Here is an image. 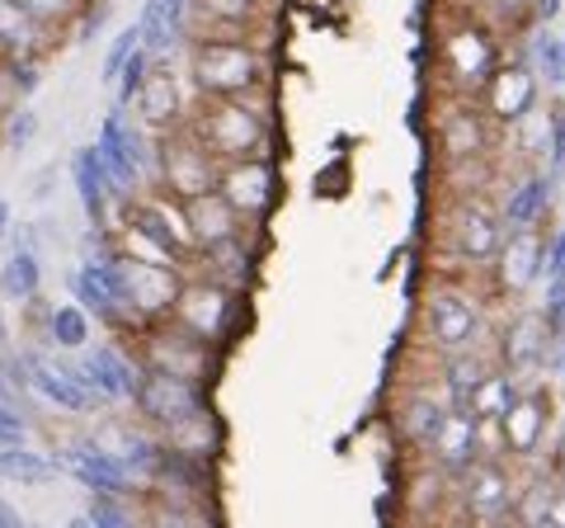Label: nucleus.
<instances>
[{
  "mask_svg": "<svg viewBox=\"0 0 565 528\" xmlns=\"http://www.w3.org/2000/svg\"><path fill=\"white\" fill-rule=\"evenodd\" d=\"M509 137L519 142V151H527V156H533V161L542 166V161H546V142H552V109H546V104H542V109H533L523 123H514V128H509Z\"/></svg>",
  "mask_w": 565,
  "mask_h": 528,
  "instance_id": "nucleus-40",
  "label": "nucleus"
},
{
  "mask_svg": "<svg viewBox=\"0 0 565 528\" xmlns=\"http://www.w3.org/2000/svg\"><path fill=\"white\" fill-rule=\"evenodd\" d=\"M57 467H66L71 477H76L81 486H90L95 496H132L137 490V477L128 467L118 463V457H109L104 453L95 439H76V444H66L62 448V457H57Z\"/></svg>",
  "mask_w": 565,
  "mask_h": 528,
  "instance_id": "nucleus-25",
  "label": "nucleus"
},
{
  "mask_svg": "<svg viewBox=\"0 0 565 528\" xmlns=\"http://www.w3.org/2000/svg\"><path fill=\"white\" fill-rule=\"evenodd\" d=\"M415 330H419V345L429 355L448 359V355H462V349L476 345H494V326L462 278H434L419 297V311H415Z\"/></svg>",
  "mask_w": 565,
  "mask_h": 528,
  "instance_id": "nucleus-2",
  "label": "nucleus"
},
{
  "mask_svg": "<svg viewBox=\"0 0 565 528\" xmlns=\"http://www.w3.org/2000/svg\"><path fill=\"white\" fill-rule=\"evenodd\" d=\"M47 47H52V33L33 20L20 0H0V62H14V57L43 62Z\"/></svg>",
  "mask_w": 565,
  "mask_h": 528,
  "instance_id": "nucleus-30",
  "label": "nucleus"
},
{
  "mask_svg": "<svg viewBox=\"0 0 565 528\" xmlns=\"http://www.w3.org/2000/svg\"><path fill=\"white\" fill-rule=\"evenodd\" d=\"M0 345H6V303H0Z\"/></svg>",
  "mask_w": 565,
  "mask_h": 528,
  "instance_id": "nucleus-52",
  "label": "nucleus"
},
{
  "mask_svg": "<svg viewBox=\"0 0 565 528\" xmlns=\"http://www.w3.org/2000/svg\"><path fill=\"white\" fill-rule=\"evenodd\" d=\"M561 104H565V57H561V95H556Z\"/></svg>",
  "mask_w": 565,
  "mask_h": 528,
  "instance_id": "nucleus-53",
  "label": "nucleus"
},
{
  "mask_svg": "<svg viewBox=\"0 0 565 528\" xmlns=\"http://www.w3.org/2000/svg\"><path fill=\"white\" fill-rule=\"evenodd\" d=\"M486 24H494L500 33H523L533 29V0H486Z\"/></svg>",
  "mask_w": 565,
  "mask_h": 528,
  "instance_id": "nucleus-41",
  "label": "nucleus"
},
{
  "mask_svg": "<svg viewBox=\"0 0 565 528\" xmlns=\"http://www.w3.org/2000/svg\"><path fill=\"white\" fill-rule=\"evenodd\" d=\"M561 20V0H533V29H552Z\"/></svg>",
  "mask_w": 565,
  "mask_h": 528,
  "instance_id": "nucleus-49",
  "label": "nucleus"
},
{
  "mask_svg": "<svg viewBox=\"0 0 565 528\" xmlns=\"http://www.w3.org/2000/svg\"><path fill=\"white\" fill-rule=\"evenodd\" d=\"M24 392H33L52 411H66V415H90L99 401L85 392V382L76 373V363H57L39 355V349H24Z\"/></svg>",
  "mask_w": 565,
  "mask_h": 528,
  "instance_id": "nucleus-18",
  "label": "nucleus"
},
{
  "mask_svg": "<svg viewBox=\"0 0 565 528\" xmlns=\"http://www.w3.org/2000/svg\"><path fill=\"white\" fill-rule=\"evenodd\" d=\"M546 109H552V142H546V161H542V170L561 184V180H565V104L552 99Z\"/></svg>",
  "mask_w": 565,
  "mask_h": 528,
  "instance_id": "nucleus-43",
  "label": "nucleus"
},
{
  "mask_svg": "<svg viewBox=\"0 0 565 528\" xmlns=\"http://www.w3.org/2000/svg\"><path fill=\"white\" fill-rule=\"evenodd\" d=\"M0 528H24V524H20V515H14V509H10L6 500H0Z\"/></svg>",
  "mask_w": 565,
  "mask_h": 528,
  "instance_id": "nucleus-50",
  "label": "nucleus"
},
{
  "mask_svg": "<svg viewBox=\"0 0 565 528\" xmlns=\"http://www.w3.org/2000/svg\"><path fill=\"white\" fill-rule=\"evenodd\" d=\"M222 420L212 415V406L203 411V415H193V420H184V425H174V430H166L161 434V448L166 453H174V457H189V463H217V453H222Z\"/></svg>",
  "mask_w": 565,
  "mask_h": 528,
  "instance_id": "nucleus-31",
  "label": "nucleus"
},
{
  "mask_svg": "<svg viewBox=\"0 0 565 528\" xmlns=\"http://www.w3.org/2000/svg\"><path fill=\"white\" fill-rule=\"evenodd\" d=\"M24 415L10 406V401H0V448H20L24 444Z\"/></svg>",
  "mask_w": 565,
  "mask_h": 528,
  "instance_id": "nucleus-47",
  "label": "nucleus"
},
{
  "mask_svg": "<svg viewBox=\"0 0 565 528\" xmlns=\"http://www.w3.org/2000/svg\"><path fill=\"white\" fill-rule=\"evenodd\" d=\"M184 128L193 133L217 166L250 161V156H269L274 142V114L264 95H236V99H199L184 118Z\"/></svg>",
  "mask_w": 565,
  "mask_h": 528,
  "instance_id": "nucleus-1",
  "label": "nucleus"
},
{
  "mask_svg": "<svg viewBox=\"0 0 565 528\" xmlns=\"http://www.w3.org/2000/svg\"><path fill=\"white\" fill-rule=\"evenodd\" d=\"M0 109H6V95H0Z\"/></svg>",
  "mask_w": 565,
  "mask_h": 528,
  "instance_id": "nucleus-57",
  "label": "nucleus"
},
{
  "mask_svg": "<svg viewBox=\"0 0 565 528\" xmlns=\"http://www.w3.org/2000/svg\"><path fill=\"white\" fill-rule=\"evenodd\" d=\"M494 345H476V349H462V355H448L438 363V392L448 397V406H467L471 392L481 387L490 373H494Z\"/></svg>",
  "mask_w": 565,
  "mask_h": 528,
  "instance_id": "nucleus-29",
  "label": "nucleus"
},
{
  "mask_svg": "<svg viewBox=\"0 0 565 528\" xmlns=\"http://www.w3.org/2000/svg\"><path fill=\"white\" fill-rule=\"evenodd\" d=\"M207 406H212L207 387H193V382H180V378H166V373L141 368L137 392H132V411L141 415V425H147V430L166 434L174 425H184V420L203 415Z\"/></svg>",
  "mask_w": 565,
  "mask_h": 528,
  "instance_id": "nucleus-11",
  "label": "nucleus"
},
{
  "mask_svg": "<svg viewBox=\"0 0 565 528\" xmlns=\"http://www.w3.org/2000/svg\"><path fill=\"white\" fill-rule=\"evenodd\" d=\"M561 387H565V359H561Z\"/></svg>",
  "mask_w": 565,
  "mask_h": 528,
  "instance_id": "nucleus-56",
  "label": "nucleus"
},
{
  "mask_svg": "<svg viewBox=\"0 0 565 528\" xmlns=\"http://www.w3.org/2000/svg\"><path fill=\"white\" fill-rule=\"evenodd\" d=\"M523 387L527 382H519L514 373H504V368H494V373L476 387L471 392V401H467V411L476 415V420H500L509 406H514V401L523 397Z\"/></svg>",
  "mask_w": 565,
  "mask_h": 528,
  "instance_id": "nucleus-35",
  "label": "nucleus"
},
{
  "mask_svg": "<svg viewBox=\"0 0 565 528\" xmlns=\"http://www.w3.org/2000/svg\"><path fill=\"white\" fill-rule=\"evenodd\" d=\"M504 62V33L486 24L476 10L452 14L438 33V76H444L448 95L457 99H481L490 76Z\"/></svg>",
  "mask_w": 565,
  "mask_h": 528,
  "instance_id": "nucleus-3",
  "label": "nucleus"
},
{
  "mask_svg": "<svg viewBox=\"0 0 565 528\" xmlns=\"http://www.w3.org/2000/svg\"><path fill=\"white\" fill-rule=\"evenodd\" d=\"M141 47V33H137V24L132 29H122L118 33V39L109 43V52H104V85H118V76H122V66H128V57H132V52Z\"/></svg>",
  "mask_w": 565,
  "mask_h": 528,
  "instance_id": "nucleus-45",
  "label": "nucleus"
},
{
  "mask_svg": "<svg viewBox=\"0 0 565 528\" xmlns=\"http://www.w3.org/2000/svg\"><path fill=\"white\" fill-rule=\"evenodd\" d=\"M151 52L147 47H137L132 57H128V66H122V76H118V109H132V99H137V91H141V81H147V72H151Z\"/></svg>",
  "mask_w": 565,
  "mask_h": 528,
  "instance_id": "nucleus-44",
  "label": "nucleus"
},
{
  "mask_svg": "<svg viewBox=\"0 0 565 528\" xmlns=\"http://www.w3.org/2000/svg\"><path fill=\"white\" fill-rule=\"evenodd\" d=\"M429 467L438 472L444 482H462L467 472L481 463V448H476V415L467 406H448L444 415V430L434 434V444H429Z\"/></svg>",
  "mask_w": 565,
  "mask_h": 528,
  "instance_id": "nucleus-24",
  "label": "nucleus"
},
{
  "mask_svg": "<svg viewBox=\"0 0 565 528\" xmlns=\"http://www.w3.org/2000/svg\"><path fill=\"white\" fill-rule=\"evenodd\" d=\"M217 193L245 226H264L274 218L278 199H282V180H278L274 156H250V161L222 166L217 170Z\"/></svg>",
  "mask_w": 565,
  "mask_h": 528,
  "instance_id": "nucleus-10",
  "label": "nucleus"
},
{
  "mask_svg": "<svg viewBox=\"0 0 565 528\" xmlns=\"http://www.w3.org/2000/svg\"><path fill=\"white\" fill-rule=\"evenodd\" d=\"M39 288H43V260L39 251H14L0 270V303H39Z\"/></svg>",
  "mask_w": 565,
  "mask_h": 528,
  "instance_id": "nucleus-33",
  "label": "nucleus"
},
{
  "mask_svg": "<svg viewBox=\"0 0 565 528\" xmlns=\"http://www.w3.org/2000/svg\"><path fill=\"white\" fill-rule=\"evenodd\" d=\"M184 213H189V232H193V245H199V251L222 245V241H232V236L245 232V222L222 203V193H203V199L184 203Z\"/></svg>",
  "mask_w": 565,
  "mask_h": 528,
  "instance_id": "nucleus-32",
  "label": "nucleus"
},
{
  "mask_svg": "<svg viewBox=\"0 0 565 528\" xmlns=\"http://www.w3.org/2000/svg\"><path fill=\"white\" fill-rule=\"evenodd\" d=\"M259 232H264V226H245L241 236L222 241V245H207V251L193 255V270L189 274L207 278V284L232 288L241 297H250L255 284H259V264H264V236Z\"/></svg>",
  "mask_w": 565,
  "mask_h": 528,
  "instance_id": "nucleus-13",
  "label": "nucleus"
},
{
  "mask_svg": "<svg viewBox=\"0 0 565 528\" xmlns=\"http://www.w3.org/2000/svg\"><path fill=\"white\" fill-rule=\"evenodd\" d=\"M486 528H514V519H500V524H486Z\"/></svg>",
  "mask_w": 565,
  "mask_h": 528,
  "instance_id": "nucleus-54",
  "label": "nucleus"
},
{
  "mask_svg": "<svg viewBox=\"0 0 565 528\" xmlns=\"http://www.w3.org/2000/svg\"><path fill=\"white\" fill-rule=\"evenodd\" d=\"M71 184H76L85 222L90 226H114V184H109V170H104L95 147L71 151Z\"/></svg>",
  "mask_w": 565,
  "mask_h": 528,
  "instance_id": "nucleus-28",
  "label": "nucleus"
},
{
  "mask_svg": "<svg viewBox=\"0 0 565 528\" xmlns=\"http://www.w3.org/2000/svg\"><path fill=\"white\" fill-rule=\"evenodd\" d=\"M43 340H47L52 349H90V316H85L76 303L47 307Z\"/></svg>",
  "mask_w": 565,
  "mask_h": 528,
  "instance_id": "nucleus-36",
  "label": "nucleus"
},
{
  "mask_svg": "<svg viewBox=\"0 0 565 528\" xmlns=\"http://www.w3.org/2000/svg\"><path fill=\"white\" fill-rule=\"evenodd\" d=\"M546 278H565V222L546 236Z\"/></svg>",
  "mask_w": 565,
  "mask_h": 528,
  "instance_id": "nucleus-48",
  "label": "nucleus"
},
{
  "mask_svg": "<svg viewBox=\"0 0 565 528\" xmlns=\"http://www.w3.org/2000/svg\"><path fill=\"white\" fill-rule=\"evenodd\" d=\"M552 199H556V180L546 175L542 166L519 175L514 184L504 189L500 199V222H504V236L514 232H537V226H546V218H552Z\"/></svg>",
  "mask_w": 565,
  "mask_h": 528,
  "instance_id": "nucleus-26",
  "label": "nucleus"
},
{
  "mask_svg": "<svg viewBox=\"0 0 565 528\" xmlns=\"http://www.w3.org/2000/svg\"><path fill=\"white\" fill-rule=\"evenodd\" d=\"M141 528H222L212 505H170V500H151L141 509Z\"/></svg>",
  "mask_w": 565,
  "mask_h": 528,
  "instance_id": "nucleus-37",
  "label": "nucleus"
},
{
  "mask_svg": "<svg viewBox=\"0 0 565 528\" xmlns=\"http://www.w3.org/2000/svg\"><path fill=\"white\" fill-rule=\"evenodd\" d=\"M20 6H24L47 33H57V29H66V24L85 10V0H20Z\"/></svg>",
  "mask_w": 565,
  "mask_h": 528,
  "instance_id": "nucleus-42",
  "label": "nucleus"
},
{
  "mask_svg": "<svg viewBox=\"0 0 565 528\" xmlns=\"http://www.w3.org/2000/svg\"><path fill=\"white\" fill-rule=\"evenodd\" d=\"M76 373H81L85 392H90L95 401H132L141 363L122 345H95V349H85V359L76 363Z\"/></svg>",
  "mask_w": 565,
  "mask_h": 528,
  "instance_id": "nucleus-22",
  "label": "nucleus"
},
{
  "mask_svg": "<svg viewBox=\"0 0 565 528\" xmlns=\"http://www.w3.org/2000/svg\"><path fill=\"white\" fill-rule=\"evenodd\" d=\"M537 311H542V326H546V345H552L546 363H552V373H561V359H565V278H546Z\"/></svg>",
  "mask_w": 565,
  "mask_h": 528,
  "instance_id": "nucleus-38",
  "label": "nucleus"
},
{
  "mask_svg": "<svg viewBox=\"0 0 565 528\" xmlns=\"http://www.w3.org/2000/svg\"><path fill=\"white\" fill-rule=\"evenodd\" d=\"M132 118L147 133H174V128H184L189 104H184L180 76H174L170 57L166 62H151V72H147V81H141V91L132 99Z\"/></svg>",
  "mask_w": 565,
  "mask_h": 528,
  "instance_id": "nucleus-21",
  "label": "nucleus"
},
{
  "mask_svg": "<svg viewBox=\"0 0 565 528\" xmlns=\"http://www.w3.org/2000/svg\"><path fill=\"white\" fill-rule=\"evenodd\" d=\"M132 355H137L141 368H151V373L180 378V382H193V387H212V378H217V363H222L217 349L203 345V340H193L189 330H180L174 321L137 326Z\"/></svg>",
  "mask_w": 565,
  "mask_h": 528,
  "instance_id": "nucleus-7",
  "label": "nucleus"
},
{
  "mask_svg": "<svg viewBox=\"0 0 565 528\" xmlns=\"http://www.w3.org/2000/svg\"><path fill=\"white\" fill-rule=\"evenodd\" d=\"M57 457H47L39 448H0V482H20V486H47L52 477H57Z\"/></svg>",
  "mask_w": 565,
  "mask_h": 528,
  "instance_id": "nucleus-34",
  "label": "nucleus"
},
{
  "mask_svg": "<svg viewBox=\"0 0 565 528\" xmlns=\"http://www.w3.org/2000/svg\"><path fill=\"white\" fill-rule=\"evenodd\" d=\"M189 81L199 99L269 95V52L250 39H189Z\"/></svg>",
  "mask_w": 565,
  "mask_h": 528,
  "instance_id": "nucleus-4",
  "label": "nucleus"
},
{
  "mask_svg": "<svg viewBox=\"0 0 565 528\" xmlns=\"http://www.w3.org/2000/svg\"><path fill=\"white\" fill-rule=\"evenodd\" d=\"M462 519L471 528H486V524H500L509 519V509H514V496H519V482H514V467L504 463H476L462 482Z\"/></svg>",
  "mask_w": 565,
  "mask_h": 528,
  "instance_id": "nucleus-19",
  "label": "nucleus"
},
{
  "mask_svg": "<svg viewBox=\"0 0 565 528\" xmlns=\"http://www.w3.org/2000/svg\"><path fill=\"white\" fill-rule=\"evenodd\" d=\"M533 72H537V81H542V91H552V95H561V57H565V39L556 29H533Z\"/></svg>",
  "mask_w": 565,
  "mask_h": 528,
  "instance_id": "nucleus-39",
  "label": "nucleus"
},
{
  "mask_svg": "<svg viewBox=\"0 0 565 528\" xmlns=\"http://www.w3.org/2000/svg\"><path fill=\"white\" fill-rule=\"evenodd\" d=\"M444 415H448V397L438 392L434 382H424V387H411V392L396 397L392 425H396V439L411 453H429L434 434L444 430Z\"/></svg>",
  "mask_w": 565,
  "mask_h": 528,
  "instance_id": "nucleus-23",
  "label": "nucleus"
},
{
  "mask_svg": "<svg viewBox=\"0 0 565 528\" xmlns=\"http://www.w3.org/2000/svg\"><path fill=\"white\" fill-rule=\"evenodd\" d=\"M33 133H39V114H33V109H29V104H24V109H20V114H10L6 142H10L14 151H24V147L33 142Z\"/></svg>",
  "mask_w": 565,
  "mask_h": 528,
  "instance_id": "nucleus-46",
  "label": "nucleus"
},
{
  "mask_svg": "<svg viewBox=\"0 0 565 528\" xmlns=\"http://www.w3.org/2000/svg\"><path fill=\"white\" fill-rule=\"evenodd\" d=\"M546 430H552V387L527 382L523 397L500 415L504 457L509 463H533V457L546 448Z\"/></svg>",
  "mask_w": 565,
  "mask_h": 528,
  "instance_id": "nucleus-17",
  "label": "nucleus"
},
{
  "mask_svg": "<svg viewBox=\"0 0 565 528\" xmlns=\"http://www.w3.org/2000/svg\"><path fill=\"white\" fill-rule=\"evenodd\" d=\"M494 133H500V128H494L490 114L481 109V99L448 95V104L434 118L438 156H444L448 170H457V166H486L490 151H494Z\"/></svg>",
  "mask_w": 565,
  "mask_h": 528,
  "instance_id": "nucleus-9",
  "label": "nucleus"
},
{
  "mask_svg": "<svg viewBox=\"0 0 565 528\" xmlns=\"http://www.w3.org/2000/svg\"><path fill=\"white\" fill-rule=\"evenodd\" d=\"M217 161L193 142L189 128H174V133H161L156 137V170L151 180L161 193H170V199L180 203H193L203 199V193H217Z\"/></svg>",
  "mask_w": 565,
  "mask_h": 528,
  "instance_id": "nucleus-8",
  "label": "nucleus"
},
{
  "mask_svg": "<svg viewBox=\"0 0 565 528\" xmlns=\"http://www.w3.org/2000/svg\"><path fill=\"white\" fill-rule=\"evenodd\" d=\"M546 355H552V345H546V326L537 307H519L494 330V363L504 373H514L519 382H537L546 373Z\"/></svg>",
  "mask_w": 565,
  "mask_h": 528,
  "instance_id": "nucleus-14",
  "label": "nucleus"
},
{
  "mask_svg": "<svg viewBox=\"0 0 565 528\" xmlns=\"http://www.w3.org/2000/svg\"><path fill=\"white\" fill-rule=\"evenodd\" d=\"M481 109L490 114L494 128H514L533 109H542V81L533 72L527 57H504L500 72L490 76V85L481 91Z\"/></svg>",
  "mask_w": 565,
  "mask_h": 528,
  "instance_id": "nucleus-16",
  "label": "nucleus"
},
{
  "mask_svg": "<svg viewBox=\"0 0 565 528\" xmlns=\"http://www.w3.org/2000/svg\"><path fill=\"white\" fill-rule=\"evenodd\" d=\"M6 232H10V203L0 199V241H6Z\"/></svg>",
  "mask_w": 565,
  "mask_h": 528,
  "instance_id": "nucleus-51",
  "label": "nucleus"
},
{
  "mask_svg": "<svg viewBox=\"0 0 565 528\" xmlns=\"http://www.w3.org/2000/svg\"><path fill=\"white\" fill-rule=\"evenodd\" d=\"M452 528H471V524H467V519H457V524H452Z\"/></svg>",
  "mask_w": 565,
  "mask_h": 528,
  "instance_id": "nucleus-55",
  "label": "nucleus"
},
{
  "mask_svg": "<svg viewBox=\"0 0 565 528\" xmlns=\"http://www.w3.org/2000/svg\"><path fill=\"white\" fill-rule=\"evenodd\" d=\"M500 245H504L500 203H490L486 193H457L452 208H448V236H444V251L452 255L457 278L490 274Z\"/></svg>",
  "mask_w": 565,
  "mask_h": 528,
  "instance_id": "nucleus-6",
  "label": "nucleus"
},
{
  "mask_svg": "<svg viewBox=\"0 0 565 528\" xmlns=\"http://www.w3.org/2000/svg\"><path fill=\"white\" fill-rule=\"evenodd\" d=\"M71 293L85 316H95L104 326H137L132 307H128V284H122V260L114 255H95L81 260V270L71 274Z\"/></svg>",
  "mask_w": 565,
  "mask_h": 528,
  "instance_id": "nucleus-12",
  "label": "nucleus"
},
{
  "mask_svg": "<svg viewBox=\"0 0 565 528\" xmlns=\"http://www.w3.org/2000/svg\"><path fill=\"white\" fill-rule=\"evenodd\" d=\"M264 14H269V0H193V20L203 29H193L189 39H250Z\"/></svg>",
  "mask_w": 565,
  "mask_h": 528,
  "instance_id": "nucleus-27",
  "label": "nucleus"
},
{
  "mask_svg": "<svg viewBox=\"0 0 565 528\" xmlns=\"http://www.w3.org/2000/svg\"><path fill=\"white\" fill-rule=\"evenodd\" d=\"M170 321L180 330H189L193 340H203V345H212L222 355V349L236 345L241 330L250 326V307H245L241 293L222 288V284H207V278H199V274H189L180 303H174V311H170Z\"/></svg>",
  "mask_w": 565,
  "mask_h": 528,
  "instance_id": "nucleus-5",
  "label": "nucleus"
},
{
  "mask_svg": "<svg viewBox=\"0 0 565 528\" xmlns=\"http://www.w3.org/2000/svg\"><path fill=\"white\" fill-rule=\"evenodd\" d=\"M122 260V255H118ZM184 278L180 270H161V264H137V260H122V284H128V307H132V321L137 326H156V321H170L174 303L184 293Z\"/></svg>",
  "mask_w": 565,
  "mask_h": 528,
  "instance_id": "nucleus-20",
  "label": "nucleus"
},
{
  "mask_svg": "<svg viewBox=\"0 0 565 528\" xmlns=\"http://www.w3.org/2000/svg\"><path fill=\"white\" fill-rule=\"evenodd\" d=\"M546 226H537V232H514L504 236L500 255H494L490 264V284L500 297H509V303H523L527 293H533L542 278H546Z\"/></svg>",
  "mask_w": 565,
  "mask_h": 528,
  "instance_id": "nucleus-15",
  "label": "nucleus"
}]
</instances>
